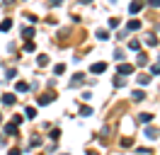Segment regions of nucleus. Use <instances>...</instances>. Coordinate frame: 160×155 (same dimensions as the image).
<instances>
[{
	"mask_svg": "<svg viewBox=\"0 0 160 155\" xmlns=\"http://www.w3.org/2000/svg\"><path fill=\"white\" fill-rule=\"evenodd\" d=\"M114 85H117V87H124V85H126V80H124V78H119V75H117V78H114Z\"/></svg>",
	"mask_w": 160,
	"mask_h": 155,
	"instance_id": "393cba45",
	"label": "nucleus"
},
{
	"mask_svg": "<svg viewBox=\"0 0 160 155\" xmlns=\"http://www.w3.org/2000/svg\"><path fill=\"white\" fill-rule=\"evenodd\" d=\"M143 5H146L143 0H133V2L129 5V12H131V15H138L141 10H143Z\"/></svg>",
	"mask_w": 160,
	"mask_h": 155,
	"instance_id": "7ed1b4c3",
	"label": "nucleus"
},
{
	"mask_svg": "<svg viewBox=\"0 0 160 155\" xmlns=\"http://www.w3.org/2000/svg\"><path fill=\"white\" fill-rule=\"evenodd\" d=\"M15 87H17V92H27V90H29V85H27V82H22V80H20Z\"/></svg>",
	"mask_w": 160,
	"mask_h": 155,
	"instance_id": "5701e85b",
	"label": "nucleus"
},
{
	"mask_svg": "<svg viewBox=\"0 0 160 155\" xmlns=\"http://www.w3.org/2000/svg\"><path fill=\"white\" fill-rule=\"evenodd\" d=\"M109 27H112V29H117V27H119V19L112 17V19H109Z\"/></svg>",
	"mask_w": 160,
	"mask_h": 155,
	"instance_id": "c85d7f7f",
	"label": "nucleus"
},
{
	"mask_svg": "<svg viewBox=\"0 0 160 155\" xmlns=\"http://www.w3.org/2000/svg\"><path fill=\"white\" fill-rule=\"evenodd\" d=\"M150 73H153V75H160V63H153V66H150Z\"/></svg>",
	"mask_w": 160,
	"mask_h": 155,
	"instance_id": "a878e982",
	"label": "nucleus"
},
{
	"mask_svg": "<svg viewBox=\"0 0 160 155\" xmlns=\"http://www.w3.org/2000/svg\"><path fill=\"white\" fill-rule=\"evenodd\" d=\"M138 82H141V85H148V82H150V75L141 73V75H138Z\"/></svg>",
	"mask_w": 160,
	"mask_h": 155,
	"instance_id": "4be33fe9",
	"label": "nucleus"
},
{
	"mask_svg": "<svg viewBox=\"0 0 160 155\" xmlns=\"http://www.w3.org/2000/svg\"><path fill=\"white\" fill-rule=\"evenodd\" d=\"M15 75H17V70H15V68H8V73H5V80H15Z\"/></svg>",
	"mask_w": 160,
	"mask_h": 155,
	"instance_id": "aec40b11",
	"label": "nucleus"
},
{
	"mask_svg": "<svg viewBox=\"0 0 160 155\" xmlns=\"http://www.w3.org/2000/svg\"><path fill=\"white\" fill-rule=\"evenodd\" d=\"M22 37H24V39H32V37H34V29H32V27H24V29H22Z\"/></svg>",
	"mask_w": 160,
	"mask_h": 155,
	"instance_id": "2eb2a0df",
	"label": "nucleus"
},
{
	"mask_svg": "<svg viewBox=\"0 0 160 155\" xmlns=\"http://www.w3.org/2000/svg\"><path fill=\"white\" fill-rule=\"evenodd\" d=\"M104 70H107V63H92V68H90V73H97V75H100V73H104Z\"/></svg>",
	"mask_w": 160,
	"mask_h": 155,
	"instance_id": "39448f33",
	"label": "nucleus"
},
{
	"mask_svg": "<svg viewBox=\"0 0 160 155\" xmlns=\"http://www.w3.org/2000/svg\"><path fill=\"white\" fill-rule=\"evenodd\" d=\"M80 2H82V5H90V2H92V0H80Z\"/></svg>",
	"mask_w": 160,
	"mask_h": 155,
	"instance_id": "f704fd0d",
	"label": "nucleus"
},
{
	"mask_svg": "<svg viewBox=\"0 0 160 155\" xmlns=\"http://www.w3.org/2000/svg\"><path fill=\"white\" fill-rule=\"evenodd\" d=\"M131 97H133V102H143V99H146V92H143V90H133Z\"/></svg>",
	"mask_w": 160,
	"mask_h": 155,
	"instance_id": "6e6552de",
	"label": "nucleus"
},
{
	"mask_svg": "<svg viewBox=\"0 0 160 155\" xmlns=\"http://www.w3.org/2000/svg\"><path fill=\"white\" fill-rule=\"evenodd\" d=\"M138 121H141V124H150V121H153V114L143 112V114H138Z\"/></svg>",
	"mask_w": 160,
	"mask_h": 155,
	"instance_id": "9b49d317",
	"label": "nucleus"
},
{
	"mask_svg": "<svg viewBox=\"0 0 160 155\" xmlns=\"http://www.w3.org/2000/svg\"><path fill=\"white\" fill-rule=\"evenodd\" d=\"M24 114H27V119H34V116H37V109H34V107H27Z\"/></svg>",
	"mask_w": 160,
	"mask_h": 155,
	"instance_id": "412c9836",
	"label": "nucleus"
},
{
	"mask_svg": "<svg viewBox=\"0 0 160 155\" xmlns=\"http://www.w3.org/2000/svg\"><path fill=\"white\" fill-rule=\"evenodd\" d=\"M136 61H138V66H148V56H146V53H138Z\"/></svg>",
	"mask_w": 160,
	"mask_h": 155,
	"instance_id": "a211bd4d",
	"label": "nucleus"
},
{
	"mask_svg": "<svg viewBox=\"0 0 160 155\" xmlns=\"http://www.w3.org/2000/svg\"><path fill=\"white\" fill-rule=\"evenodd\" d=\"M37 102H39L41 107H46V104H51V102H53V92H46V95H41V97H37Z\"/></svg>",
	"mask_w": 160,
	"mask_h": 155,
	"instance_id": "20e7f679",
	"label": "nucleus"
},
{
	"mask_svg": "<svg viewBox=\"0 0 160 155\" xmlns=\"http://www.w3.org/2000/svg\"><path fill=\"white\" fill-rule=\"evenodd\" d=\"M143 133H146V138L155 141V138L160 136V128H158V126H150V124H146V131H143Z\"/></svg>",
	"mask_w": 160,
	"mask_h": 155,
	"instance_id": "f257e3e1",
	"label": "nucleus"
},
{
	"mask_svg": "<svg viewBox=\"0 0 160 155\" xmlns=\"http://www.w3.org/2000/svg\"><path fill=\"white\" fill-rule=\"evenodd\" d=\"M8 155H22V150H20V148H12V150H10Z\"/></svg>",
	"mask_w": 160,
	"mask_h": 155,
	"instance_id": "7c9ffc66",
	"label": "nucleus"
},
{
	"mask_svg": "<svg viewBox=\"0 0 160 155\" xmlns=\"http://www.w3.org/2000/svg\"><path fill=\"white\" fill-rule=\"evenodd\" d=\"M0 99H2V104H8V107L15 104V95H12V92H5V95L0 97Z\"/></svg>",
	"mask_w": 160,
	"mask_h": 155,
	"instance_id": "0eeeda50",
	"label": "nucleus"
},
{
	"mask_svg": "<svg viewBox=\"0 0 160 155\" xmlns=\"http://www.w3.org/2000/svg\"><path fill=\"white\" fill-rule=\"evenodd\" d=\"M53 73H56V75H63V73H66V66H63V63H58V66L53 68Z\"/></svg>",
	"mask_w": 160,
	"mask_h": 155,
	"instance_id": "b1692460",
	"label": "nucleus"
},
{
	"mask_svg": "<svg viewBox=\"0 0 160 155\" xmlns=\"http://www.w3.org/2000/svg\"><path fill=\"white\" fill-rule=\"evenodd\" d=\"M37 63H39L41 68H44V66H49V56H44V53H41V56L37 58Z\"/></svg>",
	"mask_w": 160,
	"mask_h": 155,
	"instance_id": "6ab92c4d",
	"label": "nucleus"
},
{
	"mask_svg": "<svg viewBox=\"0 0 160 155\" xmlns=\"http://www.w3.org/2000/svg\"><path fill=\"white\" fill-rule=\"evenodd\" d=\"M131 73H133V66H131V63H119L117 75H131Z\"/></svg>",
	"mask_w": 160,
	"mask_h": 155,
	"instance_id": "f03ea898",
	"label": "nucleus"
},
{
	"mask_svg": "<svg viewBox=\"0 0 160 155\" xmlns=\"http://www.w3.org/2000/svg\"><path fill=\"white\" fill-rule=\"evenodd\" d=\"M49 5H51V8H58V5H61V0H49Z\"/></svg>",
	"mask_w": 160,
	"mask_h": 155,
	"instance_id": "2f4dec72",
	"label": "nucleus"
},
{
	"mask_svg": "<svg viewBox=\"0 0 160 155\" xmlns=\"http://www.w3.org/2000/svg\"><path fill=\"white\" fill-rule=\"evenodd\" d=\"M131 143H133V138H129V136H126V138H121V145H124V148H129Z\"/></svg>",
	"mask_w": 160,
	"mask_h": 155,
	"instance_id": "cd10ccee",
	"label": "nucleus"
},
{
	"mask_svg": "<svg viewBox=\"0 0 160 155\" xmlns=\"http://www.w3.org/2000/svg\"><path fill=\"white\" fill-rule=\"evenodd\" d=\"M129 48H131V51H138V48H141V41H138V39H131V41H129Z\"/></svg>",
	"mask_w": 160,
	"mask_h": 155,
	"instance_id": "dca6fc26",
	"label": "nucleus"
},
{
	"mask_svg": "<svg viewBox=\"0 0 160 155\" xmlns=\"http://www.w3.org/2000/svg\"><path fill=\"white\" fill-rule=\"evenodd\" d=\"M114 58H117V61H121V58H124V51H121V48H117V51H114Z\"/></svg>",
	"mask_w": 160,
	"mask_h": 155,
	"instance_id": "c756f323",
	"label": "nucleus"
},
{
	"mask_svg": "<svg viewBox=\"0 0 160 155\" xmlns=\"http://www.w3.org/2000/svg\"><path fill=\"white\" fill-rule=\"evenodd\" d=\"M63 155H66V153H63Z\"/></svg>",
	"mask_w": 160,
	"mask_h": 155,
	"instance_id": "e433bc0d",
	"label": "nucleus"
},
{
	"mask_svg": "<svg viewBox=\"0 0 160 155\" xmlns=\"http://www.w3.org/2000/svg\"><path fill=\"white\" fill-rule=\"evenodd\" d=\"M148 5H153V8H160V0H148Z\"/></svg>",
	"mask_w": 160,
	"mask_h": 155,
	"instance_id": "473e14b6",
	"label": "nucleus"
},
{
	"mask_svg": "<svg viewBox=\"0 0 160 155\" xmlns=\"http://www.w3.org/2000/svg\"><path fill=\"white\" fill-rule=\"evenodd\" d=\"M90 114H92V107H88V104L80 107V116H90Z\"/></svg>",
	"mask_w": 160,
	"mask_h": 155,
	"instance_id": "f3484780",
	"label": "nucleus"
},
{
	"mask_svg": "<svg viewBox=\"0 0 160 155\" xmlns=\"http://www.w3.org/2000/svg\"><path fill=\"white\" fill-rule=\"evenodd\" d=\"M146 44H148V46H155V44H158V37H155V34H146Z\"/></svg>",
	"mask_w": 160,
	"mask_h": 155,
	"instance_id": "4468645a",
	"label": "nucleus"
},
{
	"mask_svg": "<svg viewBox=\"0 0 160 155\" xmlns=\"http://www.w3.org/2000/svg\"><path fill=\"white\" fill-rule=\"evenodd\" d=\"M88 155H100V153H97V150H88Z\"/></svg>",
	"mask_w": 160,
	"mask_h": 155,
	"instance_id": "72a5a7b5",
	"label": "nucleus"
},
{
	"mask_svg": "<svg viewBox=\"0 0 160 155\" xmlns=\"http://www.w3.org/2000/svg\"><path fill=\"white\" fill-rule=\"evenodd\" d=\"M34 48H37V46H34V41H27V44H24V51H27V53H32Z\"/></svg>",
	"mask_w": 160,
	"mask_h": 155,
	"instance_id": "bb28decb",
	"label": "nucleus"
},
{
	"mask_svg": "<svg viewBox=\"0 0 160 155\" xmlns=\"http://www.w3.org/2000/svg\"><path fill=\"white\" fill-rule=\"evenodd\" d=\"M97 39H100V41H107V39H109V32H107V29H97Z\"/></svg>",
	"mask_w": 160,
	"mask_h": 155,
	"instance_id": "ddd939ff",
	"label": "nucleus"
},
{
	"mask_svg": "<svg viewBox=\"0 0 160 155\" xmlns=\"http://www.w3.org/2000/svg\"><path fill=\"white\" fill-rule=\"evenodd\" d=\"M12 29V19H2L0 22V32H10Z\"/></svg>",
	"mask_w": 160,
	"mask_h": 155,
	"instance_id": "f8f14e48",
	"label": "nucleus"
},
{
	"mask_svg": "<svg viewBox=\"0 0 160 155\" xmlns=\"http://www.w3.org/2000/svg\"><path fill=\"white\" fill-rule=\"evenodd\" d=\"M0 121H2V116H0Z\"/></svg>",
	"mask_w": 160,
	"mask_h": 155,
	"instance_id": "c9c22d12",
	"label": "nucleus"
},
{
	"mask_svg": "<svg viewBox=\"0 0 160 155\" xmlns=\"http://www.w3.org/2000/svg\"><path fill=\"white\" fill-rule=\"evenodd\" d=\"M2 131H5L8 136H15V133H17V124H12V121H10V124H5V128H2Z\"/></svg>",
	"mask_w": 160,
	"mask_h": 155,
	"instance_id": "9d476101",
	"label": "nucleus"
},
{
	"mask_svg": "<svg viewBox=\"0 0 160 155\" xmlns=\"http://www.w3.org/2000/svg\"><path fill=\"white\" fill-rule=\"evenodd\" d=\"M82 82H85V75H82V73H75L73 80H70V87H78V85H82Z\"/></svg>",
	"mask_w": 160,
	"mask_h": 155,
	"instance_id": "423d86ee",
	"label": "nucleus"
},
{
	"mask_svg": "<svg viewBox=\"0 0 160 155\" xmlns=\"http://www.w3.org/2000/svg\"><path fill=\"white\" fill-rule=\"evenodd\" d=\"M136 29H141V19H131L126 24V32H136Z\"/></svg>",
	"mask_w": 160,
	"mask_h": 155,
	"instance_id": "1a4fd4ad",
	"label": "nucleus"
}]
</instances>
